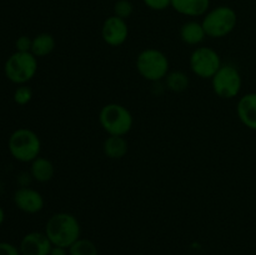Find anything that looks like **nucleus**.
<instances>
[{"instance_id":"nucleus-1","label":"nucleus","mask_w":256,"mask_h":255,"mask_svg":"<svg viewBox=\"0 0 256 255\" xmlns=\"http://www.w3.org/2000/svg\"><path fill=\"white\" fill-rule=\"evenodd\" d=\"M44 232L52 245L69 249L78 239H80L82 226L74 215L60 212H55L48 219Z\"/></svg>"},{"instance_id":"nucleus-2","label":"nucleus","mask_w":256,"mask_h":255,"mask_svg":"<svg viewBox=\"0 0 256 255\" xmlns=\"http://www.w3.org/2000/svg\"><path fill=\"white\" fill-rule=\"evenodd\" d=\"M135 66L142 78L150 82H162L170 72V62L166 55L155 48H146L138 54Z\"/></svg>"},{"instance_id":"nucleus-3","label":"nucleus","mask_w":256,"mask_h":255,"mask_svg":"<svg viewBox=\"0 0 256 255\" xmlns=\"http://www.w3.org/2000/svg\"><path fill=\"white\" fill-rule=\"evenodd\" d=\"M99 122L108 135L125 136L132 129L134 118L126 106L109 102L100 109Z\"/></svg>"},{"instance_id":"nucleus-4","label":"nucleus","mask_w":256,"mask_h":255,"mask_svg":"<svg viewBox=\"0 0 256 255\" xmlns=\"http://www.w3.org/2000/svg\"><path fill=\"white\" fill-rule=\"evenodd\" d=\"M8 148L15 160L22 162H32L40 156L42 140L39 135L28 128H19L9 138Z\"/></svg>"},{"instance_id":"nucleus-5","label":"nucleus","mask_w":256,"mask_h":255,"mask_svg":"<svg viewBox=\"0 0 256 255\" xmlns=\"http://www.w3.org/2000/svg\"><path fill=\"white\" fill-rule=\"evenodd\" d=\"M206 36L220 39L234 32L238 24V15L232 8L222 5L209 10L202 20Z\"/></svg>"},{"instance_id":"nucleus-6","label":"nucleus","mask_w":256,"mask_h":255,"mask_svg":"<svg viewBox=\"0 0 256 255\" xmlns=\"http://www.w3.org/2000/svg\"><path fill=\"white\" fill-rule=\"evenodd\" d=\"M4 72L8 79L14 84H26L36 74L38 58L32 52H15L8 58Z\"/></svg>"},{"instance_id":"nucleus-7","label":"nucleus","mask_w":256,"mask_h":255,"mask_svg":"<svg viewBox=\"0 0 256 255\" xmlns=\"http://www.w3.org/2000/svg\"><path fill=\"white\" fill-rule=\"evenodd\" d=\"M210 80L212 92L222 99H232L238 96L242 86V74L232 64H222Z\"/></svg>"},{"instance_id":"nucleus-8","label":"nucleus","mask_w":256,"mask_h":255,"mask_svg":"<svg viewBox=\"0 0 256 255\" xmlns=\"http://www.w3.org/2000/svg\"><path fill=\"white\" fill-rule=\"evenodd\" d=\"M222 62L219 52L209 46H198L192 52L189 66L192 74L202 79H212L222 68Z\"/></svg>"},{"instance_id":"nucleus-9","label":"nucleus","mask_w":256,"mask_h":255,"mask_svg":"<svg viewBox=\"0 0 256 255\" xmlns=\"http://www.w3.org/2000/svg\"><path fill=\"white\" fill-rule=\"evenodd\" d=\"M102 38L109 46H122L129 38V26L126 20L115 15L106 18L102 22Z\"/></svg>"},{"instance_id":"nucleus-10","label":"nucleus","mask_w":256,"mask_h":255,"mask_svg":"<svg viewBox=\"0 0 256 255\" xmlns=\"http://www.w3.org/2000/svg\"><path fill=\"white\" fill-rule=\"evenodd\" d=\"M12 200L18 209L26 214H36L44 209L45 205L42 195L38 190L28 186H22L15 190Z\"/></svg>"},{"instance_id":"nucleus-11","label":"nucleus","mask_w":256,"mask_h":255,"mask_svg":"<svg viewBox=\"0 0 256 255\" xmlns=\"http://www.w3.org/2000/svg\"><path fill=\"white\" fill-rule=\"evenodd\" d=\"M52 244L45 232H32L25 235L20 242L22 255H50Z\"/></svg>"},{"instance_id":"nucleus-12","label":"nucleus","mask_w":256,"mask_h":255,"mask_svg":"<svg viewBox=\"0 0 256 255\" xmlns=\"http://www.w3.org/2000/svg\"><path fill=\"white\" fill-rule=\"evenodd\" d=\"M238 118L246 128L256 130V92L242 95L236 105Z\"/></svg>"},{"instance_id":"nucleus-13","label":"nucleus","mask_w":256,"mask_h":255,"mask_svg":"<svg viewBox=\"0 0 256 255\" xmlns=\"http://www.w3.org/2000/svg\"><path fill=\"white\" fill-rule=\"evenodd\" d=\"M172 8L184 16H204L209 12L210 0H172Z\"/></svg>"},{"instance_id":"nucleus-14","label":"nucleus","mask_w":256,"mask_h":255,"mask_svg":"<svg viewBox=\"0 0 256 255\" xmlns=\"http://www.w3.org/2000/svg\"><path fill=\"white\" fill-rule=\"evenodd\" d=\"M179 35L182 42L190 46H200V44L206 38V32H205L202 22H199L196 20H189V22H184L180 28Z\"/></svg>"},{"instance_id":"nucleus-15","label":"nucleus","mask_w":256,"mask_h":255,"mask_svg":"<svg viewBox=\"0 0 256 255\" xmlns=\"http://www.w3.org/2000/svg\"><path fill=\"white\" fill-rule=\"evenodd\" d=\"M128 150H129V144L125 136L108 135V138L102 142L104 155L112 160L122 159L128 154Z\"/></svg>"},{"instance_id":"nucleus-16","label":"nucleus","mask_w":256,"mask_h":255,"mask_svg":"<svg viewBox=\"0 0 256 255\" xmlns=\"http://www.w3.org/2000/svg\"><path fill=\"white\" fill-rule=\"evenodd\" d=\"M55 168L52 160L38 156L30 162V175L38 182H48L54 178Z\"/></svg>"},{"instance_id":"nucleus-17","label":"nucleus","mask_w":256,"mask_h":255,"mask_svg":"<svg viewBox=\"0 0 256 255\" xmlns=\"http://www.w3.org/2000/svg\"><path fill=\"white\" fill-rule=\"evenodd\" d=\"M56 46L55 38L49 32H40L32 38V54L36 58H44L52 54Z\"/></svg>"},{"instance_id":"nucleus-18","label":"nucleus","mask_w":256,"mask_h":255,"mask_svg":"<svg viewBox=\"0 0 256 255\" xmlns=\"http://www.w3.org/2000/svg\"><path fill=\"white\" fill-rule=\"evenodd\" d=\"M162 82L165 88L172 92H184L190 85L189 76L182 70H170Z\"/></svg>"},{"instance_id":"nucleus-19","label":"nucleus","mask_w":256,"mask_h":255,"mask_svg":"<svg viewBox=\"0 0 256 255\" xmlns=\"http://www.w3.org/2000/svg\"><path fill=\"white\" fill-rule=\"evenodd\" d=\"M98 248L92 240L78 239L72 246L69 248V255H98Z\"/></svg>"},{"instance_id":"nucleus-20","label":"nucleus","mask_w":256,"mask_h":255,"mask_svg":"<svg viewBox=\"0 0 256 255\" xmlns=\"http://www.w3.org/2000/svg\"><path fill=\"white\" fill-rule=\"evenodd\" d=\"M134 12V6H132L130 0H116L114 4V15L118 18L126 20Z\"/></svg>"},{"instance_id":"nucleus-21","label":"nucleus","mask_w":256,"mask_h":255,"mask_svg":"<svg viewBox=\"0 0 256 255\" xmlns=\"http://www.w3.org/2000/svg\"><path fill=\"white\" fill-rule=\"evenodd\" d=\"M14 102L18 105H26L32 99V89L26 84L19 85L14 92Z\"/></svg>"},{"instance_id":"nucleus-22","label":"nucleus","mask_w":256,"mask_h":255,"mask_svg":"<svg viewBox=\"0 0 256 255\" xmlns=\"http://www.w3.org/2000/svg\"><path fill=\"white\" fill-rule=\"evenodd\" d=\"M142 2L149 9L155 12H162L168 8H172V0H142Z\"/></svg>"},{"instance_id":"nucleus-23","label":"nucleus","mask_w":256,"mask_h":255,"mask_svg":"<svg viewBox=\"0 0 256 255\" xmlns=\"http://www.w3.org/2000/svg\"><path fill=\"white\" fill-rule=\"evenodd\" d=\"M32 39H30L26 35H22V36L18 38L16 42H15V49H16V52H32Z\"/></svg>"},{"instance_id":"nucleus-24","label":"nucleus","mask_w":256,"mask_h":255,"mask_svg":"<svg viewBox=\"0 0 256 255\" xmlns=\"http://www.w3.org/2000/svg\"><path fill=\"white\" fill-rule=\"evenodd\" d=\"M0 255H20V250L10 242H0Z\"/></svg>"},{"instance_id":"nucleus-25","label":"nucleus","mask_w":256,"mask_h":255,"mask_svg":"<svg viewBox=\"0 0 256 255\" xmlns=\"http://www.w3.org/2000/svg\"><path fill=\"white\" fill-rule=\"evenodd\" d=\"M69 254V249L68 248L58 246V245H52V250H50V255H68Z\"/></svg>"},{"instance_id":"nucleus-26","label":"nucleus","mask_w":256,"mask_h":255,"mask_svg":"<svg viewBox=\"0 0 256 255\" xmlns=\"http://www.w3.org/2000/svg\"><path fill=\"white\" fill-rule=\"evenodd\" d=\"M4 219H5V212H4V210H2V208L0 206V225L4 222Z\"/></svg>"}]
</instances>
